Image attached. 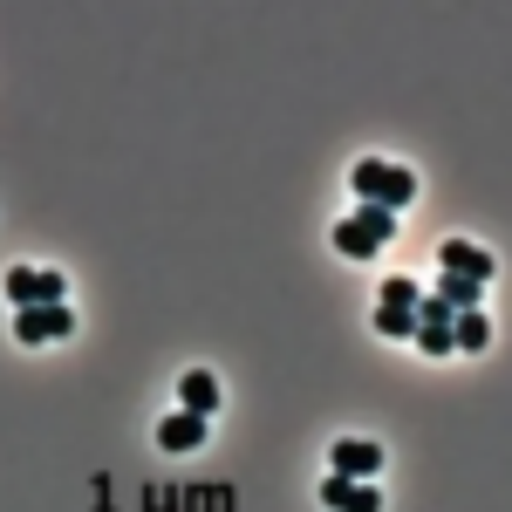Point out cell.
Returning <instances> with one entry per match:
<instances>
[{
  "label": "cell",
  "mask_w": 512,
  "mask_h": 512,
  "mask_svg": "<svg viewBox=\"0 0 512 512\" xmlns=\"http://www.w3.org/2000/svg\"><path fill=\"white\" fill-rule=\"evenodd\" d=\"M355 192H362V205H383V212H396V205H410V198H417V178H410L403 164L362 158V164H355Z\"/></svg>",
  "instance_id": "1"
},
{
  "label": "cell",
  "mask_w": 512,
  "mask_h": 512,
  "mask_svg": "<svg viewBox=\"0 0 512 512\" xmlns=\"http://www.w3.org/2000/svg\"><path fill=\"white\" fill-rule=\"evenodd\" d=\"M328 472L355 478V485H376V478H383V444H369V437H342V444L328 451Z\"/></svg>",
  "instance_id": "2"
},
{
  "label": "cell",
  "mask_w": 512,
  "mask_h": 512,
  "mask_svg": "<svg viewBox=\"0 0 512 512\" xmlns=\"http://www.w3.org/2000/svg\"><path fill=\"white\" fill-rule=\"evenodd\" d=\"M69 287H62V274H41V267H14L7 274V301L14 308H55Z\"/></svg>",
  "instance_id": "3"
},
{
  "label": "cell",
  "mask_w": 512,
  "mask_h": 512,
  "mask_svg": "<svg viewBox=\"0 0 512 512\" xmlns=\"http://www.w3.org/2000/svg\"><path fill=\"white\" fill-rule=\"evenodd\" d=\"M69 328H76V315H69L62 301H55V308H21V315H14V342H62Z\"/></svg>",
  "instance_id": "4"
},
{
  "label": "cell",
  "mask_w": 512,
  "mask_h": 512,
  "mask_svg": "<svg viewBox=\"0 0 512 512\" xmlns=\"http://www.w3.org/2000/svg\"><path fill=\"white\" fill-rule=\"evenodd\" d=\"M321 506H335V512H383V492L376 485H355V478H321Z\"/></svg>",
  "instance_id": "5"
},
{
  "label": "cell",
  "mask_w": 512,
  "mask_h": 512,
  "mask_svg": "<svg viewBox=\"0 0 512 512\" xmlns=\"http://www.w3.org/2000/svg\"><path fill=\"white\" fill-rule=\"evenodd\" d=\"M437 260H444V274H458V280H478V287H492V253H485V246H465V239H451V246H444Z\"/></svg>",
  "instance_id": "6"
},
{
  "label": "cell",
  "mask_w": 512,
  "mask_h": 512,
  "mask_svg": "<svg viewBox=\"0 0 512 512\" xmlns=\"http://www.w3.org/2000/svg\"><path fill=\"white\" fill-rule=\"evenodd\" d=\"M158 444L164 451H198L205 444V417H192V410H171L158 424Z\"/></svg>",
  "instance_id": "7"
},
{
  "label": "cell",
  "mask_w": 512,
  "mask_h": 512,
  "mask_svg": "<svg viewBox=\"0 0 512 512\" xmlns=\"http://www.w3.org/2000/svg\"><path fill=\"white\" fill-rule=\"evenodd\" d=\"M178 410H192V417H212V410H219V376L192 369V376L178 383Z\"/></svg>",
  "instance_id": "8"
},
{
  "label": "cell",
  "mask_w": 512,
  "mask_h": 512,
  "mask_svg": "<svg viewBox=\"0 0 512 512\" xmlns=\"http://www.w3.org/2000/svg\"><path fill=\"white\" fill-rule=\"evenodd\" d=\"M437 301H444L451 315H472L478 301H485V287H478V280H458V274H444V280H437Z\"/></svg>",
  "instance_id": "9"
},
{
  "label": "cell",
  "mask_w": 512,
  "mask_h": 512,
  "mask_svg": "<svg viewBox=\"0 0 512 512\" xmlns=\"http://www.w3.org/2000/svg\"><path fill=\"white\" fill-rule=\"evenodd\" d=\"M349 226H355L362 239H369V246H390V239H396V212H383V205H362Z\"/></svg>",
  "instance_id": "10"
},
{
  "label": "cell",
  "mask_w": 512,
  "mask_h": 512,
  "mask_svg": "<svg viewBox=\"0 0 512 512\" xmlns=\"http://www.w3.org/2000/svg\"><path fill=\"white\" fill-rule=\"evenodd\" d=\"M485 342H492V321L478 315H451V349H485Z\"/></svg>",
  "instance_id": "11"
},
{
  "label": "cell",
  "mask_w": 512,
  "mask_h": 512,
  "mask_svg": "<svg viewBox=\"0 0 512 512\" xmlns=\"http://www.w3.org/2000/svg\"><path fill=\"white\" fill-rule=\"evenodd\" d=\"M376 328L383 335H417V315L410 308H376Z\"/></svg>",
  "instance_id": "12"
},
{
  "label": "cell",
  "mask_w": 512,
  "mask_h": 512,
  "mask_svg": "<svg viewBox=\"0 0 512 512\" xmlns=\"http://www.w3.org/2000/svg\"><path fill=\"white\" fill-rule=\"evenodd\" d=\"M417 280H383V308H417Z\"/></svg>",
  "instance_id": "13"
}]
</instances>
